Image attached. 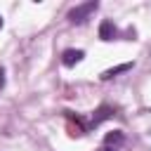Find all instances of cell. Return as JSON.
Here are the masks:
<instances>
[{
    "label": "cell",
    "mask_w": 151,
    "mask_h": 151,
    "mask_svg": "<svg viewBox=\"0 0 151 151\" xmlns=\"http://www.w3.org/2000/svg\"><path fill=\"white\" fill-rule=\"evenodd\" d=\"M83 57H85L83 50H64V54H61V64H64V66H76L78 61H83Z\"/></svg>",
    "instance_id": "2"
},
{
    "label": "cell",
    "mask_w": 151,
    "mask_h": 151,
    "mask_svg": "<svg viewBox=\"0 0 151 151\" xmlns=\"http://www.w3.org/2000/svg\"><path fill=\"white\" fill-rule=\"evenodd\" d=\"M99 151H113V149H106V146H104V149H99Z\"/></svg>",
    "instance_id": "8"
},
{
    "label": "cell",
    "mask_w": 151,
    "mask_h": 151,
    "mask_svg": "<svg viewBox=\"0 0 151 151\" xmlns=\"http://www.w3.org/2000/svg\"><path fill=\"white\" fill-rule=\"evenodd\" d=\"M97 2L94 0H90V2H83V5H76L71 12H68V21L71 24H85L87 19H90V14L92 12H97Z\"/></svg>",
    "instance_id": "1"
},
{
    "label": "cell",
    "mask_w": 151,
    "mask_h": 151,
    "mask_svg": "<svg viewBox=\"0 0 151 151\" xmlns=\"http://www.w3.org/2000/svg\"><path fill=\"white\" fill-rule=\"evenodd\" d=\"M123 142H125V137H123V132H120V130H113V132H109V134L104 137V146H106V149H109L111 144H113V146H118V144H123Z\"/></svg>",
    "instance_id": "5"
},
{
    "label": "cell",
    "mask_w": 151,
    "mask_h": 151,
    "mask_svg": "<svg viewBox=\"0 0 151 151\" xmlns=\"http://www.w3.org/2000/svg\"><path fill=\"white\" fill-rule=\"evenodd\" d=\"M130 68H132L130 61H127V64H120V66H113V68H109V71L101 73V80H111V78H116L118 73H125V71H130Z\"/></svg>",
    "instance_id": "4"
},
{
    "label": "cell",
    "mask_w": 151,
    "mask_h": 151,
    "mask_svg": "<svg viewBox=\"0 0 151 151\" xmlns=\"http://www.w3.org/2000/svg\"><path fill=\"white\" fill-rule=\"evenodd\" d=\"M0 28H2V17H0Z\"/></svg>",
    "instance_id": "9"
},
{
    "label": "cell",
    "mask_w": 151,
    "mask_h": 151,
    "mask_svg": "<svg viewBox=\"0 0 151 151\" xmlns=\"http://www.w3.org/2000/svg\"><path fill=\"white\" fill-rule=\"evenodd\" d=\"M116 35H118V28H116L109 19H104V21L99 24V38H101V40H113Z\"/></svg>",
    "instance_id": "3"
},
{
    "label": "cell",
    "mask_w": 151,
    "mask_h": 151,
    "mask_svg": "<svg viewBox=\"0 0 151 151\" xmlns=\"http://www.w3.org/2000/svg\"><path fill=\"white\" fill-rule=\"evenodd\" d=\"M109 111H111V109H109V106H101V109H99V111H97V116H94V118H92V125H99V123H101V120H104V118H109V116H111V113H109Z\"/></svg>",
    "instance_id": "6"
},
{
    "label": "cell",
    "mask_w": 151,
    "mask_h": 151,
    "mask_svg": "<svg viewBox=\"0 0 151 151\" xmlns=\"http://www.w3.org/2000/svg\"><path fill=\"white\" fill-rule=\"evenodd\" d=\"M2 85H5V68L0 66V87H2Z\"/></svg>",
    "instance_id": "7"
}]
</instances>
